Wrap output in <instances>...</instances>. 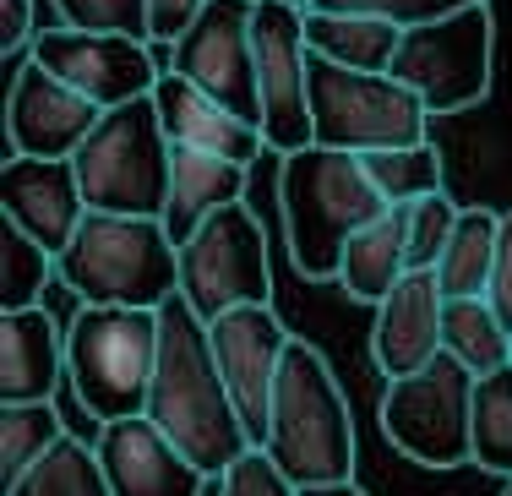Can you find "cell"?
Listing matches in <instances>:
<instances>
[{
	"label": "cell",
	"mask_w": 512,
	"mask_h": 496,
	"mask_svg": "<svg viewBox=\"0 0 512 496\" xmlns=\"http://www.w3.org/2000/svg\"><path fill=\"white\" fill-rule=\"evenodd\" d=\"M474 464L512 480V366L474 382Z\"/></svg>",
	"instance_id": "obj_29"
},
{
	"label": "cell",
	"mask_w": 512,
	"mask_h": 496,
	"mask_svg": "<svg viewBox=\"0 0 512 496\" xmlns=\"http://www.w3.org/2000/svg\"><path fill=\"white\" fill-rule=\"evenodd\" d=\"M502 496H512V480H507V491H502Z\"/></svg>",
	"instance_id": "obj_39"
},
{
	"label": "cell",
	"mask_w": 512,
	"mask_h": 496,
	"mask_svg": "<svg viewBox=\"0 0 512 496\" xmlns=\"http://www.w3.org/2000/svg\"><path fill=\"white\" fill-rule=\"evenodd\" d=\"M409 273V208H387L376 224H365L344 251V268H338V284H344L349 300L360 306H382L398 289V278Z\"/></svg>",
	"instance_id": "obj_22"
},
{
	"label": "cell",
	"mask_w": 512,
	"mask_h": 496,
	"mask_svg": "<svg viewBox=\"0 0 512 496\" xmlns=\"http://www.w3.org/2000/svg\"><path fill=\"white\" fill-rule=\"evenodd\" d=\"M474 371L453 355L431 360L420 377L387 382L382 393V437L420 469L474 464Z\"/></svg>",
	"instance_id": "obj_8"
},
{
	"label": "cell",
	"mask_w": 512,
	"mask_h": 496,
	"mask_svg": "<svg viewBox=\"0 0 512 496\" xmlns=\"http://www.w3.org/2000/svg\"><path fill=\"white\" fill-rule=\"evenodd\" d=\"M202 11H207V0H148V39L175 50V44L197 28Z\"/></svg>",
	"instance_id": "obj_35"
},
{
	"label": "cell",
	"mask_w": 512,
	"mask_h": 496,
	"mask_svg": "<svg viewBox=\"0 0 512 496\" xmlns=\"http://www.w3.org/2000/svg\"><path fill=\"white\" fill-rule=\"evenodd\" d=\"M425 126L431 110L398 77H371V71H349L311 55V148L365 159V153L431 142Z\"/></svg>",
	"instance_id": "obj_7"
},
{
	"label": "cell",
	"mask_w": 512,
	"mask_h": 496,
	"mask_svg": "<svg viewBox=\"0 0 512 496\" xmlns=\"http://www.w3.org/2000/svg\"><path fill=\"white\" fill-rule=\"evenodd\" d=\"M55 278L82 306L164 311L180 295V246L164 219L88 213L77 240L55 257Z\"/></svg>",
	"instance_id": "obj_4"
},
{
	"label": "cell",
	"mask_w": 512,
	"mask_h": 496,
	"mask_svg": "<svg viewBox=\"0 0 512 496\" xmlns=\"http://www.w3.org/2000/svg\"><path fill=\"white\" fill-rule=\"evenodd\" d=\"M485 300H491V311L507 322V333H512V208L502 213V240H496V268H491Z\"/></svg>",
	"instance_id": "obj_37"
},
{
	"label": "cell",
	"mask_w": 512,
	"mask_h": 496,
	"mask_svg": "<svg viewBox=\"0 0 512 496\" xmlns=\"http://www.w3.org/2000/svg\"><path fill=\"white\" fill-rule=\"evenodd\" d=\"M6 496H109L99 447L82 437H60Z\"/></svg>",
	"instance_id": "obj_26"
},
{
	"label": "cell",
	"mask_w": 512,
	"mask_h": 496,
	"mask_svg": "<svg viewBox=\"0 0 512 496\" xmlns=\"http://www.w3.org/2000/svg\"><path fill=\"white\" fill-rule=\"evenodd\" d=\"M458 213L463 208L447 191L409 202V273H436V262H442L447 240H453V229H458Z\"/></svg>",
	"instance_id": "obj_31"
},
{
	"label": "cell",
	"mask_w": 512,
	"mask_h": 496,
	"mask_svg": "<svg viewBox=\"0 0 512 496\" xmlns=\"http://www.w3.org/2000/svg\"><path fill=\"white\" fill-rule=\"evenodd\" d=\"M66 382V328L44 306L0 311V404H55Z\"/></svg>",
	"instance_id": "obj_20"
},
{
	"label": "cell",
	"mask_w": 512,
	"mask_h": 496,
	"mask_svg": "<svg viewBox=\"0 0 512 496\" xmlns=\"http://www.w3.org/2000/svg\"><path fill=\"white\" fill-rule=\"evenodd\" d=\"M60 437L71 431L60 426L55 404H0V486L11 491Z\"/></svg>",
	"instance_id": "obj_27"
},
{
	"label": "cell",
	"mask_w": 512,
	"mask_h": 496,
	"mask_svg": "<svg viewBox=\"0 0 512 496\" xmlns=\"http://www.w3.org/2000/svg\"><path fill=\"white\" fill-rule=\"evenodd\" d=\"M180 300L202 322H218L240 306H273V262L267 235L246 202L213 213L180 246Z\"/></svg>",
	"instance_id": "obj_9"
},
{
	"label": "cell",
	"mask_w": 512,
	"mask_h": 496,
	"mask_svg": "<svg viewBox=\"0 0 512 496\" xmlns=\"http://www.w3.org/2000/svg\"><path fill=\"white\" fill-rule=\"evenodd\" d=\"M300 496H365V491L349 480V486H316V491H300Z\"/></svg>",
	"instance_id": "obj_38"
},
{
	"label": "cell",
	"mask_w": 512,
	"mask_h": 496,
	"mask_svg": "<svg viewBox=\"0 0 512 496\" xmlns=\"http://www.w3.org/2000/svg\"><path fill=\"white\" fill-rule=\"evenodd\" d=\"M153 110H158V120H164V137L175 142V148L213 153V159H229L240 169H251L267 153L262 126H251V120H240L235 110H224L218 99H207L202 88H191V82L175 77V71L158 77Z\"/></svg>",
	"instance_id": "obj_19"
},
{
	"label": "cell",
	"mask_w": 512,
	"mask_h": 496,
	"mask_svg": "<svg viewBox=\"0 0 512 496\" xmlns=\"http://www.w3.org/2000/svg\"><path fill=\"white\" fill-rule=\"evenodd\" d=\"M496 240H502V213L491 208H463L458 229L447 240L442 262H436V284L447 300H485L496 268Z\"/></svg>",
	"instance_id": "obj_24"
},
{
	"label": "cell",
	"mask_w": 512,
	"mask_h": 496,
	"mask_svg": "<svg viewBox=\"0 0 512 496\" xmlns=\"http://www.w3.org/2000/svg\"><path fill=\"white\" fill-rule=\"evenodd\" d=\"M158 344H164L158 311L82 306L66 322V382L99 426L148 415Z\"/></svg>",
	"instance_id": "obj_5"
},
{
	"label": "cell",
	"mask_w": 512,
	"mask_h": 496,
	"mask_svg": "<svg viewBox=\"0 0 512 496\" xmlns=\"http://www.w3.org/2000/svg\"><path fill=\"white\" fill-rule=\"evenodd\" d=\"M50 11L60 28L148 39V0H50Z\"/></svg>",
	"instance_id": "obj_32"
},
{
	"label": "cell",
	"mask_w": 512,
	"mask_h": 496,
	"mask_svg": "<svg viewBox=\"0 0 512 496\" xmlns=\"http://www.w3.org/2000/svg\"><path fill=\"white\" fill-rule=\"evenodd\" d=\"M207 344H213L218 377H224L240 420H246L251 447H267L278 371H284V355H289V344H295V333L278 322L273 306H240V311H229V317L207 322Z\"/></svg>",
	"instance_id": "obj_14"
},
{
	"label": "cell",
	"mask_w": 512,
	"mask_h": 496,
	"mask_svg": "<svg viewBox=\"0 0 512 496\" xmlns=\"http://www.w3.org/2000/svg\"><path fill=\"white\" fill-rule=\"evenodd\" d=\"M306 44L316 60L387 77L398 60V44H404V28L382 17H360V11H306Z\"/></svg>",
	"instance_id": "obj_23"
},
{
	"label": "cell",
	"mask_w": 512,
	"mask_h": 496,
	"mask_svg": "<svg viewBox=\"0 0 512 496\" xmlns=\"http://www.w3.org/2000/svg\"><path fill=\"white\" fill-rule=\"evenodd\" d=\"M491 55H496L491 6H469L447 22L409 28L387 77H398L409 93H420V104L431 115H458L491 93Z\"/></svg>",
	"instance_id": "obj_10"
},
{
	"label": "cell",
	"mask_w": 512,
	"mask_h": 496,
	"mask_svg": "<svg viewBox=\"0 0 512 496\" xmlns=\"http://www.w3.org/2000/svg\"><path fill=\"white\" fill-rule=\"evenodd\" d=\"M39 33H44L39 0H0V55L33 50V39H39Z\"/></svg>",
	"instance_id": "obj_36"
},
{
	"label": "cell",
	"mask_w": 512,
	"mask_h": 496,
	"mask_svg": "<svg viewBox=\"0 0 512 496\" xmlns=\"http://www.w3.org/2000/svg\"><path fill=\"white\" fill-rule=\"evenodd\" d=\"M158 371H153V393H148V420L164 431L207 480H218L229 464L251 453L246 420H240L235 398H229L224 377H218L213 344H207V322L186 300H169L158 311Z\"/></svg>",
	"instance_id": "obj_1"
},
{
	"label": "cell",
	"mask_w": 512,
	"mask_h": 496,
	"mask_svg": "<svg viewBox=\"0 0 512 496\" xmlns=\"http://www.w3.org/2000/svg\"><path fill=\"white\" fill-rule=\"evenodd\" d=\"M469 6H491V0H316L311 11H360V17H382L393 28H425V22H447Z\"/></svg>",
	"instance_id": "obj_33"
},
{
	"label": "cell",
	"mask_w": 512,
	"mask_h": 496,
	"mask_svg": "<svg viewBox=\"0 0 512 496\" xmlns=\"http://www.w3.org/2000/svg\"><path fill=\"white\" fill-rule=\"evenodd\" d=\"M55 257L28 240L17 224L0 219V311H33L44 306V289H50Z\"/></svg>",
	"instance_id": "obj_30"
},
{
	"label": "cell",
	"mask_w": 512,
	"mask_h": 496,
	"mask_svg": "<svg viewBox=\"0 0 512 496\" xmlns=\"http://www.w3.org/2000/svg\"><path fill=\"white\" fill-rule=\"evenodd\" d=\"M278 208H284V240L295 268L311 284H338L349 240L382 219L387 202L355 153L300 148L278 169Z\"/></svg>",
	"instance_id": "obj_2"
},
{
	"label": "cell",
	"mask_w": 512,
	"mask_h": 496,
	"mask_svg": "<svg viewBox=\"0 0 512 496\" xmlns=\"http://www.w3.org/2000/svg\"><path fill=\"white\" fill-rule=\"evenodd\" d=\"M267 458L295 480L300 491L349 486L355 480V415L338 387L327 355L295 338L278 371L273 420H267Z\"/></svg>",
	"instance_id": "obj_3"
},
{
	"label": "cell",
	"mask_w": 512,
	"mask_h": 496,
	"mask_svg": "<svg viewBox=\"0 0 512 496\" xmlns=\"http://www.w3.org/2000/svg\"><path fill=\"white\" fill-rule=\"evenodd\" d=\"M235 202H246V169L229 159H213V153L175 148V159H169V202H164V229L175 246H186L213 213L235 208Z\"/></svg>",
	"instance_id": "obj_21"
},
{
	"label": "cell",
	"mask_w": 512,
	"mask_h": 496,
	"mask_svg": "<svg viewBox=\"0 0 512 496\" xmlns=\"http://www.w3.org/2000/svg\"><path fill=\"white\" fill-rule=\"evenodd\" d=\"M164 71L186 77L207 99H218L240 120L262 126V88H256V0H207L197 28L169 50Z\"/></svg>",
	"instance_id": "obj_12"
},
{
	"label": "cell",
	"mask_w": 512,
	"mask_h": 496,
	"mask_svg": "<svg viewBox=\"0 0 512 496\" xmlns=\"http://www.w3.org/2000/svg\"><path fill=\"white\" fill-rule=\"evenodd\" d=\"M256 88H262L267 153L311 148V44L295 0H256Z\"/></svg>",
	"instance_id": "obj_11"
},
{
	"label": "cell",
	"mask_w": 512,
	"mask_h": 496,
	"mask_svg": "<svg viewBox=\"0 0 512 496\" xmlns=\"http://www.w3.org/2000/svg\"><path fill=\"white\" fill-rule=\"evenodd\" d=\"M442 317H447V295L436 284V273H404L371 322L376 371L387 382H404L420 377L431 360H442Z\"/></svg>",
	"instance_id": "obj_18"
},
{
	"label": "cell",
	"mask_w": 512,
	"mask_h": 496,
	"mask_svg": "<svg viewBox=\"0 0 512 496\" xmlns=\"http://www.w3.org/2000/svg\"><path fill=\"white\" fill-rule=\"evenodd\" d=\"M360 169L371 175V186L382 191L387 208H409L420 197H436L447 191V175H442V153L431 142L420 148H387V153H365Z\"/></svg>",
	"instance_id": "obj_28"
},
{
	"label": "cell",
	"mask_w": 512,
	"mask_h": 496,
	"mask_svg": "<svg viewBox=\"0 0 512 496\" xmlns=\"http://www.w3.org/2000/svg\"><path fill=\"white\" fill-rule=\"evenodd\" d=\"M33 60H39L50 77H60L66 88H77L88 104L99 110H126L137 99H153L164 66L148 55L142 39L126 33H82V28H44L33 39Z\"/></svg>",
	"instance_id": "obj_13"
},
{
	"label": "cell",
	"mask_w": 512,
	"mask_h": 496,
	"mask_svg": "<svg viewBox=\"0 0 512 496\" xmlns=\"http://www.w3.org/2000/svg\"><path fill=\"white\" fill-rule=\"evenodd\" d=\"M0 219L17 224L28 240H39L50 257H60L77 240L82 219H88V197L77 186V164L11 153L0 164Z\"/></svg>",
	"instance_id": "obj_16"
},
{
	"label": "cell",
	"mask_w": 512,
	"mask_h": 496,
	"mask_svg": "<svg viewBox=\"0 0 512 496\" xmlns=\"http://www.w3.org/2000/svg\"><path fill=\"white\" fill-rule=\"evenodd\" d=\"M169 159H175V142L164 137L153 99H137L126 110H109L71 164H77V186L88 197V213L164 219Z\"/></svg>",
	"instance_id": "obj_6"
},
{
	"label": "cell",
	"mask_w": 512,
	"mask_h": 496,
	"mask_svg": "<svg viewBox=\"0 0 512 496\" xmlns=\"http://www.w3.org/2000/svg\"><path fill=\"white\" fill-rule=\"evenodd\" d=\"M442 355H453L474 377H496V371L512 366V333L491 311V300H447Z\"/></svg>",
	"instance_id": "obj_25"
},
{
	"label": "cell",
	"mask_w": 512,
	"mask_h": 496,
	"mask_svg": "<svg viewBox=\"0 0 512 496\" xmlns=\"http://www.w3.org/2000/svg\"><path fill=\"white\" fill-rule=\"evenodd\" d=\"M104 120L99 104H88L77 88L39 66V60H17V77L6 88V159H77V148L93 137Z\"/></svg>",
	"instance_id": "obj_15"
},
{
	"label": "cell",
	"mask_w": 512,
	"mask_h": 496,
	"mask_svg": "<svg viewBox=\"0 0 512 496\" xmlns=\"http://www.w3.org/2000/svg\"><path fill=\"white\" fill-rule=\"evenodd\" d=\"M218 496H300V486L267 458V447H251L240 464L218 475Z\"/></svg>",
	"instance_id": "obj_34"
},
{
	"label": "cell",
	"mask_w": 512,
	"mask_h": 496,
	"mask_svg": "<svg viewBox=\"0 0 512 496\" xmlns=\"http://www.w3.org/2000/svg\"><path fill=\"white\" fill-rule=\"evenodd\" d=\"M99 464L109 496H202L207 475L180 453L148 415L99 426Z\"/></svg>",
	"instance_id": "obj_17"
}]
</instances>
